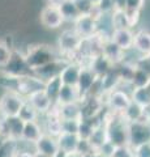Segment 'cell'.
I'll list each match as a JSON object with an SVG mask.
<instances>
[{"label":"cell","instance_id":"cell-40","mask_svg":"<svg viewBox=\"0 0 150 157\" xmlns=\"http://www.w3.org/2000/svg\"><path fill=\"white\" fill-rule=\"evenodd\" d=\"M116 11H125V0H115Z\"/></svg>","mask_w":150,"mask_h":157},{"label":"cell","instance_id":"cell-34","mask_svg":"<svg viewBox=\"0 0 150 157\" xmlns=\"http://www.w3.org/2000/svg\"><path fill=\"white\" fill-rule=\"evenodd\" d=\"M116 149H118V147H116L114 143H111L110 140H107V141H106V143L98 149V153L102 155V156H104V157H114Z\"/></svg>","mask_w":150,"mask_h":157},{"label":"cell","instance_id":"cell-21","mask_svg":"<svg viewBox=\"0 0 150 157\" xmlns=\"http://www.w3.org/2000/svg\"><path fill=\"white\" fill-rule=\"evenodd\" d=\"M122 115L125 119V122L130 124V123H136V122H142L144 117H146L148 113L145 107L132 101L130 105L124 110V113H122Z\"/></svg>","mask_w":150,"mask_h":157},{"label":"cell","instance_id":"cell-19","mask_svg":"<svg viewBox=\"0 0 150 157\" xmlns=\"http://www.w3.org/2000/svg\"><path fill=\"white\" fill-rule=\"evenodd\" d=\"M57 144L61 152L64 153H71V152H77V145L80 141V136L77 134H71V132H61L56 137Z\"/></svg>","mask_w":150,"mask_h":157},{"label":"cell","instance_id":"cell-13","mask_svg":"<svg viewBox=\"0 0 150 157\" xmlns=\"http://www.w3.org/2000/svg\"><path fill=\"white\" fill-rule=\"evenodd\" d=\"M25 122L20 117H7L4 118V134L5 137L14 140H21Z\"/></svg>","mask_w":150,"mask_h":157},{"label":"cell","instance_id":"cell-48","mask_svg":"<svg viewBox=\"0 0 150 157\" xmlns=\"http://www.w3.org/2000/svg\"><path fill=\"white\" fill-rule=\"evenodd\" d=\"M148 88H149V90H150V84H149V86H148Z\"/></svg>","mask_w":150,"mask_h":157},{"label":"cell","instance_id":"cell-2","mask_svg":"<svg viewBox=\"0 0 150 157\" xmlns=\"http://www.w3.org/2000/svg\"><path fill=\"white\" fill-rule=\"evenodd\" d=\"M82 43H84V39L80 37V34L75 29H65V30H63L59 36V39H57L59 51L61 54H65V55L80 52Z\"/></svg>","mask_w":150,"mask_h":157},{"label":"cell","instance_id":"cell-1","mask_svg":"<svg viewBox=\"0 0 150 157\" xmlns=\"http://www.w3.org/2000/svg\"><path fill=\"white\" fill-rule=\"evenodd\" d=\"M26 98L17 92L7 90L0 98V114L3 118L18 117Z\"/></svg>","mask_w":150,"mask_h":157},{"label":"cell","instance_id":"cell-4","mask_svg":"<svg viewBox=\"0 0 150 157\" xmlns=\"http://www.w3.org/2000/svg\"><path fill=\"white\" fill-rule=\"evenodd\" d=\"M39 21L45 28L55 30V29H59L65 22V20L63 17L59 7L52 6V4H47L46 7L42 8V11L39 13Z\"/></svg>","mask_w":150,"mask_h":157},{"label":"cell","instance_id":"cell-14","mask_svg":"<svg viewBox=\"0 0 150 157\" xmlns=\"http://www.w3.org/2000/svg\"><path fill=\"white\" fill-rule=\"evenodd\" d=\"M86 66L90 67L98 77L104 76L106 73H108L110 71H112L114 67H115V66L111 64V62L103 55L102 52L89 56V64H86Z\"/></svg>","mask_w":150,"mask_h":157},{"label":"cell","instance_id":"cell-6","mask_svg":"<svg viewBox=\"0 0 150 157\" xmlns=\"http://www.w3.org/2000/svg\"><path fill=\"white\" fill-rule=\"evenodd\" d=\"M25 58H26L27 66L31 71H34L37 68H39L54 60L52 52L50 50H47L46 46H38L35 48H33L27 55H25Z\"/></svg>","mask_w":150,"mask_h":157},{"label":"cell","instance_id":"cell-17","mask_svg":"<svg viewBox=\"0 0 150 157\" xmlns=\"http://www.w3.org/2000/svg\"><path fill=\"white\" fill-rule=\"evenodd\" d=\"M27 70H30L27 66L26 58L25 55H20L18 52L14 51L13 56L9 62V64L5 67V72L7 75H12V76H25V73Z\"/></svg>","mask_w":150,"mask_h":157},{"label":"cell","instance_id":"cell-30","mask_svg":"<svg viewBox=\"0 0 150 157\" xmlns=\"http://www.w3.org/2000/svg\"><path fill=\"white\" fill-rule=\"evenodd\" d=\"M24 122H33V121H37L38 117H39V113H38L34 107H33L30 104H29L27 101H25V104H24L22 109L20 111V115Z\"/></svg>","mask_w":150,"mask_h":157},{"label":"cell","instance_id":"cell-36","mask_svg":"<svg viewBox=\"0 0 150 157\" xmlns=\"http://www.w3.org/2000/svg\"><path fill=\"white\" fill-rule=\"evenodd\" d=\"M145 7V0H125V9L128 11H138Z\"/></svg>","mask_w":150,"mask_h":157},{"label":"cell","instance_id":"cell-29","mask_svg":"<svg viewBox=\"0 0 150 157\" xmlns=\"http://www.w3.org/2000/svg\"><path fill=\"white\" fill-rule=\"evenodd\" d=\"M13 52L14 51L12 50V47L7 42H4L3 39H0V68H5L9 64Z\"/></svg>","mask_w":150,"mask_h":157},{"label":"cell","instance_id":"cell-23","mask_svg":"<svg viewBox=\"0 0 150 157\" xmlns=\"http://www.w3.org/2000/svg\"><path fill=\"white\" fill-rule=\"evenodd\" d=\"M63 85L64 84H63V81H61V77L59 75H56V76H52L45 81V88H43V89L47 93V96L56 104Z\"/></svg>","mask_w":150,"mask_h":157},{"label":"cell","instance_id":"cell-25","mask_svg":"<svg viewBox=\"0 0 150 157\" xmlns=\"http://www.w3.org/2000/svg\"><path fill=\"white\" fill-rule=\"evenodd\" d=\"M59 9H60V12L65 21L75 22L80 16V12H79V9H77L76 4L73 3V0H63L59 4Z\"/></svg>","mask_w":150,"mask_h":157},{"label":"cell","instance_id":"cell-24","mask_svg":"<svg viewBox=\"0 0 150 157\" xmlns=\"http://www.w3.org/2000/svg\"><path fill=\"white\" fill-rule=\"evenodd\" d=\"M149 84H150V72L146 71L145 68H142L141 66H137L133 72L132 81H130L132 89H136V88H148Z\"/></svg>","mask_w":150,"mask_h":157},{"label":"cell","instance_id":"cell-8","mask_svg":"<svg viewBox=\"0 0 150 157\" xmlns=\"http://www.w3.org/2000/svg\"><path fill=\"white\" fill-rule=\"evenodd\" d=\"M97 80H98V76L94 73V71L88 66L81 64V72H80L79 82H77V89L80 90L84 98L91 92Z\"/></svg>","mask_w":150,"mask_h":157},{"label":"cell","instance_id":"cell-32","mask_svg":"<svg viewBox=\"0 0 150 157\" xmlns=\"http://www.w3.org/2000/svg\"><path fill=\"white\" fill-rule=\"evenodd\" d=\"M111 21H112V26L114 30L115 29H124V28H129L127 16H125V11H115L111 14Z\"/></svg>","mask_w":150,"mask_h":157},{"label":"cell","instance_id":"cell-43","mask_svg":"<svg viewBox=\"0 0 150 157\" xmlns=\"http://www.w3.org/2000/svg\"><path fill=\"white\" fill-rule=\"evenodd\" d=\"M65 157H81L79 152H71V153H65Z\"/></svg>","mask_w":150,"mask_h":157},{"label":"cell","instance_id":"cell-37","mask_svg":"<svg viewBox=\"0 0 150 157\" xmlns=\"http://www.w3.org/2000/svg\"><path fill=\"white\" fill-rule=\"evenodd\" d=\"M125 16H127L130 29L133 26H136L140 21V12L138 11H128V9H125Z\"/></svg>","mask_w":150,"mask_h":157},{"label":"cell","instance_id":"cell-7","mask_svg":"<svg viewBox=\"0 0 150 157\" xmlns=\"http://www.w3.org/2000/svg\"><path fill=\"white\" fill-rule=\"evenodd\" d=\"M26 101L34 107L39 114H48L55 105V102L47 96L45 89L33 92L31 94H29L26 97Z\"/></svg>","mask_w":150,"mask_h":157},{"label":"cell","instance_id":"cell-10","mask_svg":"<svg viewBox=\"0 0 150 157\" xmlns=\"http://www.w3.org/2000/svg\"><path fill=\"white\" fill-rule=\"evenodd\" d=\"M111 41L116 43L122 50L128 52L133 50L134 45V33L130 28H124V29H115L111 34Z\"/></svg>","mask_w":150,"mask_h":157},{"label":"cell","instance_id":"cell-5","mask_svg":"<svg viewBox=\"0 0 150 157\" xmlns=\"http://www.w3.org/2000/svg\"><path fill=\"white\" fill-rule=\"evenodd\" d=\"M130 102H132V97L123 89L116 88V89H114V90L107 92V100H106V104L108 105L111 111L122 114V113H124V110L130 105Z\"/></svg>","mask_w":150,"mask_h":157},{"label":"cell","instance_id":"cell-38","mask_svg":"<svg viewBox=\"0 0 150 157\" xmlns=\"http://www.w3.org/2000/svg\"><path fill=\"white\" fill-rule=\"evenodd\" d=\"M91 151H94V148H93V145H91L90 141L88 139H80L79 145H77V152H79L80 155H85V153L91 152Z\"/></svg>","mask_w":150,"mask_h":157},{"label":"cell","instance_id":"cell-33","mask_svg":"<svg viewBox=\"0 0 150 157\" xmlns=\"http://www.w3.org/2000/svg\"><path fill=\"white\" fill-rule=\"evenodd\" d=\"M81 121H63L61 119V132H71V134H77L79 132Z\"/></svg>","mask_w":150,"mask_h":157},{"label":"cell","instance_id":"cell-31","mask_svg":"<svg viewBox=\"0 0 150 157\" xmlns=\"http://www.w3.org/2000/svg\"><path fill=\"white\" fill-rule=\"evenodd\" d=\"M73 3L76 4L80 14H94L95 17H98L95 11V4L91 0H73Z\"/></svg>","mask_w":150,"mask_h":157},{"label":"cell","instance_id":"cell-44","mask_svg":"<svg viewBox=\"0 0 150 157\" xmlns=\"http://www.w3.org/2000/svg\"><path fill=\"white\" fill-rule=\"evenodd\" d=\"M34 157H50V156H46V155H42V153H38V152H35Z\"/></svg>","mask_w":150,"mask_h":157},{"label":"cell","instance_id":"cell-35","mask_svg":"<svg viewBox=\"0 0 150 157\" xmlns=\"http://www.w3.org/2000/svg\"><path fill=\"white\" fill-rule=\"evenodd\" d=\"M134 157H150V141L142 143L137 147H134V152H133Z\"/></svg>","mask_w":150,"mask_h":157},{"label":"cell","instance_id":"cell-45","mask_svg":"<svg viewBox=\"0 0 150 157\" xmlns=\"http://www.w3.org/2000/svg\"><path fill=\"white\" fill-rule=\"evenodd\" d=\"M55 157H65V153H64V152H61V151H60L59 153H57Z\"/></svg>","mask_w":150,"mask_h":157},{"label":"cell","instance_id":"cell-20","mask_svg":"<svg viewBox=\"0 0 150 157\" xmlns=\"http://www.w3.org/2000/svg\"><path fill=\"white\" fill-rule=\"evenodd\" d=\"M84 97L77 89V86H71V85H63L61 90L57 97V102L59 105H65V104H75V102H81Z\"/></svg>","mask_w":150,"mask_h":157},{"label":"cell","instance_id":"cell-41","mask_svg":"<svg viewBox=\"0 0 150 157\" xmlns=\"http://www.w3.org/2000/svg\"><path fill=\"white\" fill-rule=\"evenodd\" d=\"M81 157H98V152L91 151V152H88V153H85V155H81Z\"/></svg>","mask_w":150,"mask_h":157},{"label":"cell","instance_id":"cell-22","mask_svg":"<svg viewBox=\"0 0 150 157\" xmlns=\"http://www.w3.org/2000/svg\"><path fill=\"white\" fill-rule=\"evenodd\" d=\"M45 134V131L42 130L41 124L37 121L33 122H25V127H24V132H22V137L21 140L27 141V143H33L35 144L39 137Z\"/></svg>","mask_w":150,"mask_h":157},{"label":"cell","instance_id":"cell-47","mask_svg":"<svg viewBox=\"0 0 150 157\" xmlns=\"http://www.w3.org/2000/svg\"><path fill=\"white\" fill-rule=\"evenodd\" d=\"M91 2H93L94 4H97V3H98V2H99V0H91Z\"/></svg>","mask_w":150,"mask_h":157},{"label":"cell","instance_id":"cell-42","mask_svg":"<svg viewBox=\"0 0 150 157\" xmlns=\"http://www.w3.org/2000/svg\"><path fill=\"white\" fill-rule=\"evenodd\" d=\"M0 136L5 137V134H4V118H0Z\"/></svg>","mask_w":150,"mask_h":157},{"label":"cell","instance_id":"cell-3","mask_svg":"<svg viewBox=\"0 0 150 157\" xmlns=\"http://www.w3.org/2000/svg\"><path fill=\"white\" fill-rule=\"evenodd\" d=\"M73 29L82 39H91L98 36V17L94 14H80L73 22Z\"/></svg>","mask_w":150,"mask_h":157},{"label":"cell","instance_id":"cell-46","mask_svg":"<svg viewBox=\"0 0 150 157\" xmlns=\"http://www.w3.org/2000/svg\"><path fill=\"white\" fill-rule=\"evenodd\" d=\"M7 137H4V136H0V147H2V144L4 143V140H5Z\"/></svg>","mask_w":150,"mask_h":157},{"label":"cell","instance_id":"cell-18","mask_svg":"<svg viewBox=\"0 0 150 157\" xmlns=\"http://www.w3.org/2000/svg\"><path fill=\"white\" fill-rule=\"evenodd\" d=\"M133 50L141 55V59L150 56V33L148 30H138L134 33Z\"/></svg>","mask_w":150,"mask_h":157},{"label":"cell","instance_id":"cell-15","mask_svg":"<svg viewBox=\"0 0 150 157\" xmlns=\"http://www.w3.org/2000/svg\"><path fill=\"white\" fill-rule=\"evenodd\" d=\"M80 72H81V64L76 62H71L64 64L59 73L61 77V81L64 85H71V86H77L80 78Z\"/></svg>","mask_w":150,"mask_h":157},{"label":"cell","instance_id":"cell-16","mask_svg":"<svg viewBox=\"0 0 150 157\" xmlns=\"http://www.w3.org/2000/svg\"><path fill=\"white\" fill-rule=\"evenodd\" d=\"M56 105H57L56 110H57V114H59L60 119H63V121H82L84 119L81 102L65 104V105L56 104Z\"/></svg>","mask_w":150,"mask_h":157},{"label":"cell","instance_id":"cell-49","mask_svg":"<svg viewBox=\"0 0 150 157\" xmlns=\"http://www.w3.org/2000/svg\"><path fill=\"white\" fill-rule=\"evenodd\" d=\"M148 109H150V106H149V107H148Z\"/></svg>","mask_w":150,"mask_h":157},{"label":"cell","instance_id":"cell-28","mask_svg":"<svg viewBox=\"0 0 150 157\" xmlns=\"http://www.w3.org/2000/svg\"><path fill=\"white\" fill-rule=\"evenodd\" d=\"M97 16H106V14H112L116 11L115 0H99L95 4Z\"/></svg>","mask_w":150,"mask_h":157},{"label":"cell","instance_id":"cell-26","mask_svg":"<svg viewBox=\"0 0 150 157\" xmlns=\"http://www.w3.org/2000/svg\"><path fill=\"white\" fill-rule=\"evenodd\" d=\"M130 97H132L133 102L141 105L142 107H145V109H148L150 106V90H149V88H136V89H132Z\"/></svg>","mask_w":150,"mask_h":157},{"label":"cell","instance_id":"cell-11","mask_svg":"<svg viewBox=\"0 0 150 157\" xmlns=\"http://www.w3.org/2000/svg\"><path fill=\"white\" fill-rule=\"evenodd\" d=\"M34 149L38 153H42V155H46L50 157H55L60 152L59 144H57V139L55 136L46 134V132L34 144Z\"/></svg>","mask_w":150,"mask_h":157},{"label":"cell","instance_id":"cell-9","mask_svg":"<svg viewBox=\"0 0 150 157\" xmlns=\"http://www.w3.org/2000/svg\"><path fill=\"white\" fill-rule=\"evenodd\" d=\"M150 141V127L149 123L136 122L129 124V144L137 147L142 143Z\"/></svg>","mask_w":150,"mask_h":157},{"label":"cell","instance_id":"cell-27","mask_svg":"<svg viewBox=\"0 0 150 157\" xmlns=\"http://www.w3.org/2000/svg\"><path fill=\"white\" fill-rule=\"evenodd\" d=\"M18 152V145L17 140L7 137L4 143L0 147V157H14Z\"/></svg>","mask_w":150,"mask_h":157},{"label":"cell","instance_id":"cell-39","mask_svg":"<svg viewBox=\"0 0 150 157\" xmlns=\"http://www.w3.org/2000/svg\"><path fill=\"white\" fill-rule=\"evenodd\" d=\"M35 152H30V151H18L14 157H34Z\"/></svg>","mask_w":150,"mask_h":157},{"label":"cell","instance_id":"cell-12","mask_svg":"<svg viewBox=\"0 0 150 157\" xmlns=\"http://www.w3.org/2000/svg\"><path fill=\"white\" fill-rule=\"evenodd\" d=\"M101 52L108 59L112 66H118L122 64L125 60V52L124 50H122L116 43H114L111 39H106L102 42V47H101Z\"/></svg>","mask_w":150,"mask_h":157}]
</instances>
